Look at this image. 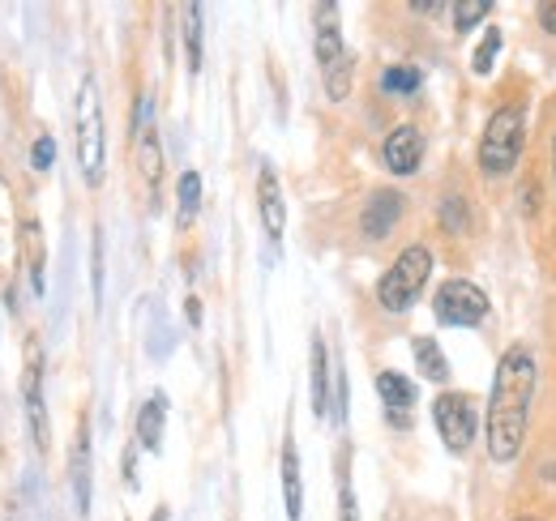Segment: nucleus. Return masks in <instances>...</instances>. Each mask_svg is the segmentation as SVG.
I'll return each mask as SVG.
<instances>
[{"mask_svg": "<svg viewBox=\"0 0 556 521\" xmlns=\"http://www.w3.org/2000/svg\"><path fill=\"white\" fill-rule=\"evenodd\" d=\"M535 355L527 346H509L496 364L492 393H488V457L496 466H509L522 454L527 423H531V397H535Z\"/></svg>", "mask_w": 556, "mask_h": 521, "instance_id": "1", "label": "nucleus"}, {"mask_svg": "<svg viewBox=\"0 0 556 521\" xmlns=\"http://www.w3.org/2000/svg\"><path fill=\"white\" fill-rule=\"evenodd\" d=\"M522 145H527V107L522 103L496 107L492 120L484 125V137H480V171L492 180L509 176L522 158Z\"/></svg>", "mask_w": 556, "mask_h": 521, "instance_id": "2", "label": "nucleus"}, {"mask_svg": "<svg viewBox=\"0 0 556 521\" xmlns=\"http://www.w3.org/2000/svg\"><path fill=\"white\" fill-rule=\"evenodd\" d=\"M103 94H99V77L86 73L81 86H77V167H81V180L94 189L103 185Z\"/></svg>", "mask_w": 556, "mask_h": 521, "instance_id": "3", "label": "nucleus"}, {"mask_svg": "<svg viewBox=\"0 0 556 521\" xmlns=\"http://www.w3.org/2000/svg\"><path fill=\"white\" fill-rule=\"evenodd\" d=\"M428 278H432V253H428L424 244L403 249L399 260H394V265L381 274V282H377V304H381L386 313H407L419 295H424Z\"/></svg>", "mask_w": 556, "mask_h": 521, "instance_id": "4", "label": "nucleus"}, {"mask_svg": "<svg viewBox=\"0 0 556 521\" xmlns=\"http://www.w3.org/2000/svg\"><path fill=\"white\" fill-rule=\"evenodd\" d=\"M432 423H437L441 445L450 454H467L480 436V415H476V402L467 393H441L432 402Z\"/></svg>", "mask_w": 556, "mask_h": 521, "instance_id": "5", "label": "nucleus"}, {"mask_svg": "<svg viewBox=\"0 0 556 521\" xmlns=\"http://www.w3.org/2000/svg\"><path fill=\"white\" fill-rule=\"evenodd\" d=\"M432 313H437L441 326H454V329L480 326L488 317V295L476 282H467V278H450V282L437 287Z\"/></svg>", "mask_w": 556, "mask_h": 521, "instance_id": "6", "label": "nucleus"}, {"mask_svg": "<svg viewBox=\"0 0 556 521\" xmlns=\"http://www.w3.org/2000/svg\"><path fill=\"white\" fill-rule=\"evenodd\" d=\"M22 402H26V419H30V436H35V449L43 454V449H48V441H52V428H48V406H43V377H39V342H30V346H26Z\"/></svg>", "mask_w": 556, "mask_h": 521, "instance_id": "7", "label": "nucleus"}, {"mask_svg": "<svg viewBox=\"0 0 556 521\" xmlns=\"http://www.w3.org/2000/svg\"><path fill=\"white\" fill-rule=\"evenodd\" d=\"M381 158H386V167L394 176H416L419 163H424V132L416 125H399V129L386 137Z\"/></svg>", "mask_w": 556, "mask_h": 521, "instance_id": "8", "label": "nucleus"}, {"mask_svg": "<svg viewBox=\"0 0 556 521\" xmlns=\"http://www.w3.org/2000/svg\"><path fill=\"white\" fill-rule=\"evenodd\" d=\"M399 218H403V193H394V189H377V193L368 196L364 214H359V231L377 244V240H386V236L399 227Z\"/></svg>", "mask_w": 556, "mask_h": 521, "instance_id": "9", "label": "nucleus"}, {"mask_svg": "<svg viewBox=\"0 0 556 521\" xmlns=\"http://www.w3.org/2000/svg\"><path fill=\"white\" fill-rule=\"evenodd\" d=\"M257 209H262V227H266L270 244H278L287 231V205H282V189H278V176L270 167H262V176H257Z\"/></svg>", "mask_w": 556, "mask_h": 521, "instance_id": "10", "label": "nucleus"}, {"mask_svg": "<svg viewBox=\"0 0 556 521\" xmlns=\"http://www.w3.org/2000/svg\"><path fill=\"white\" fill-rule=\"evenodd\" d=\"M377 393H381V402H386L390 423L407 428V423H412V406H416V385H412L403 372H381V377H377Z\"/></svg>", "mask_w": 556, "mask_h": 521, "instance_id": "11", "label": "nucleus"}, {"mask_svg": "<svg viewBox=\"0 0 556 521\" xmlns=\"http://www.w3.org/2000/svg\"><path fill=\"white\" fill-rule=\"evenodd\" d=\"M348 56L343 48V26H339V4H317V65L321 73Z\"/></svg>", "mask_w": 556, "mask_h": 521, "instance_id": "12", "label": "nucleus"}, {"mask_svg": "<svg viewBox=\"0 0 556 521\" xmlns=\"http://www.w3.org/2000/svg\"><path fill=\"white\" fill-rule=\"evenodd\" d=\"M282 505H287V518L300 521V513H304V479H300V454H295L291 436L282 445Z\"/></svg>", "mask_w": 556, "mask_h": 521, "instance_id": "13", "label": "nucleus"}, {"mask_svg": "<svg viewBox=\"0 0 556 521\" xmlns=\"http://www.w3.org/2000/svg\"><path fill=\"white\" fill-rule=\"evenodd\" d=\"M163 419H167V397L163 393H150V402L138 410V445L159 454L163 449Z\"/></svg>", "mask_w": 556, "mask_h": 521, "instance_id": "14", "label": "nucleus"}, {"mask_svg": "<svg viewBox=\"0 0 556 521\" xmlns=\"http://www.w3.org/2000/svg\"><path fill=\"white\" fill-rule=\"evenodd\" d=\"M313 415H330V351L321 338H313Z\"/></svg>", "mask_w": 556, "mask_h": 521, "instance_id": "15", "label": "nucleus"}, {"mask_svg": "<svg viewBox=\"0 0 556 521\" xmlns=\"http://www.w3.org/2000/svg\"><path fill=\"white\" fill-rule=\"evenodd\" d=\"M73 500L81 513L90 509V432L86 428L73 441Z\"/></svg>", "mask_w": 556, "mask_h": 521, "instance_id": "16", "label": "nucleus"}, {"mask_svg": "<svg viewBox=\"0 0 556 521\" xmlns=\"http://www.w3.org/2000/svg\"><path fill=\"white\" fill-rule=\"evenodd\" d=\"M412 351H416V364L424 381H437V385L450 381V364H445V351L437 346V338H416Z\"/></svg>", "mask_w": 556, "mask_h": 521, "instance_id": "17", "label": "nucleus"}, {"mask_svg": "<svg viewBox=\"0 0 556 521\" xmlns=\"http://www.w3.org/2000/svg\"><path fill=\"white\" fill-rule=\"evenodd\" d=\"M17 260V218H13V193L0 180V265Z\"/></svg>", "mask_w": 556, "mask_h": 521, "instance_id": "18", "label": "nucleus"}, {"mask_svg": "<svg viewBox=\"0 0 556 521\" xmlns=\"http://www.w3.org/2000/svg\"><path fill=\"white\" fill-rule=\"evenodd\" d=\"M198 205H202V176L185 171L180 185H176V218H180V227H189L198 218Z\"/></svg>", "mask_w": 556, "mask_h": 521, "instance_id": "19", "label": "nucleus"}, {"mask_svg": "<svg viewBox=\"0 0 556 521\" xmlns=\"http://www.w3.org/2000/svg\"><path fill=\"white\" fill-rule=\"evenodd\" d=\"M419 86H424V73L416 65H390L381 73V90L386 94H394V99H407V94H416Z\"/></svg>", "mask_w": 556, "mask_h": 521, "instance_id": "20", "label": "nucleus"}, {"mask_svg": "<svg viewBox=\"0 0 556 521\" xmlns=\"http://www.w3.org/2000/svg\"><path fill=\"white\" fill-rule=\"evenodd\" d=\"M185 56L189 68H202V4H185Z\"/></svg>", "mask_w": 556, "mask_h": 521, "instance_id": "21", "label": "nucleus"}, {"mask_svg": "<svg viewBox=\"0 0 556 521\" xmlns=\"http://www.w3.org/2000/svg\"><path fill=\"white\" fill-rule=\"evenodd\" d=\"M22 244H26V260H30V287L35 295H43V244H39V223L22 227Z\"/></svg>", "mask_w": 556, "mask_h": 521, "instance_id": "22", "label": "nucleus"}, {"mask_svg": "<svg viewBox=\"0 0 556 521\" xmlns=\"http://www.w3.org/2000/svg\"><path fill=\"white\" fill-rule=\"evenodd\" d=\"M488 13H492V4H488V0H458V4H454V30H458V35L476 30Z\"/></svg>", "mask_w": 556, "mask_h": 521, "instance_id": "23", "label": "nucleus"}, {"mask_svg": "<svg viewBox=\"0 0 556 521\" xmlns=\"http://www.w3.org/2000/svg\"><path fill=\"white\" fill-rule=\"evenodd\" d=\"M351 68H355V61H351V52L339 61V65H330L326 68V94L339 103V99H348V90H351Z\"/></svg>", "mask_w": 556, "mask_h": 521, "instance_id": "24", "label": "nucleus"}, {"mask_svg": "<svg viewBox=\"0 0 556 521\" xmlns=\"http://www.w3.org/2000/svg\"><path fill=\"white\" fill-rule=\"evenodd\" d=\"M90 291H94V304H103V231L99 227L90 236Z\"/></svg>", "mask_w": 556, "mask_h": 521, "instance_id": "25", "label": "nucleus"}, {"mask_svg": "<svg viewBox=\"0 0 556 521\" xmlns=\"http://www.w3.org/2000/svg\"><path fill=\"white\" fill-rule=\"evenodd\" d=\"M496 52H501V30L492 26V30H484V43L476 48V61H471V68L484 77V73H492V65H496Z\"/></svg>", "mask_w": 556, "mask_h": 521, "instance_id": "26", "label": "nucleus"}, {"mask_svg": "<svg viewBox=\"0 0 556 521\" xmlns=\"http://www.w3.org/2000/svg\"><path fill=\"white\" fill-rule=\"evenodd\" d=\"M441 218H445V231H467L471 227V218H467V205L458 201V196H445V205H441Z\"/></svg>", "mask_w": 556, "mask_h": 521, "instance_id": "27", "label": "nucleus"}, {"mask_svg": "<svg viewBox=\"0 0 556 521\" xmlns=\"http://www.w3.org/2000/svg\"><path fill=\"white\" fill-rule=\"evenodd\" d=\"M30 163H35V171H48V167L56 163V141H52L48 132L35 141V154H30Z\"/></svg>", "mask_w": 556, "mask_h": 521, "instance_id": "28", "label": "nucleus"}, {"mask_svg": "<svg viewBox=\"0 0 556 521\" xmlns=\"http://www.w3.org/2000/svg\"><path fill=\"white\" fill-rule=\"evenodd\" d=\"M535 22H540V30L556 35V0H544V4L535 9Z\"/></svg>", "mask_w": 556, "mask_h": 521, "instance_id": "29", "label": "nucleus"}, {"mask_svg": "<svg viewBox=\"0 0 556 521\" xmlns=\"http://www.w3.org/2000/svg\"><path fill=\"white\" fill-rule=\"evenodd\" d=\"M339 509H343V521H359V509H355V492H351L348 479H343V496H339Z\"/></svg>", "mask_w": 556, "mask_h": 521, "instance_id": "30", "label": "nucleus"}, {"mask_svg": "<svg viewBox=\"0 0 556 521\" xmlns=\"http://www.w3.org/2000/svg\"><path fill=\"white\" fill-rule=\"evenodd\" d=\"M437 9H441V4H432V0H416V4H412V13H437Z\"/></svg>", "mask_w": 556, "mask_h": 521, "instance_id": "31", "label": "nucleus"}, {"mask_svg": "<svg viewBox=\"0 0 556 521\" xmlns=\"http://www.w3.org/2000/svg\"><path fill=\"white\" fill-rule=\"evenodd\" d=\"M189 321H193V326L202 321V304H198V300H189Z\"/></svg>", "mask_w": 556, "mask_h": 521, "instance_id": "32", "label": "nucleus"}, {"mask_svg": "<svg viewBox=\"0 0 556 521\" xmlns=\"http://www.w3.org/2000/svg\"><path fill=\"white\" fill-rule=\"evenodd\" d=\"M553 180H556V141H553Z\"/></svg>", "mask_w": 556, "mask_h": 521, "instance_id": "33", "label": "nucleus"}, {"mask_svg": "<svg viewBox=\"0 0 556 521\" xmlns=\"http://www.w3.org/2000/svg\"><path fill=\"white\" fill-rule=\"evenodd\" d=\"M518 521H540V518H518Z\"/></svg>", "mask_w": 556, "mask_h": 521, "instance_id": "34", "label": "nucleus"}]
</instances>
